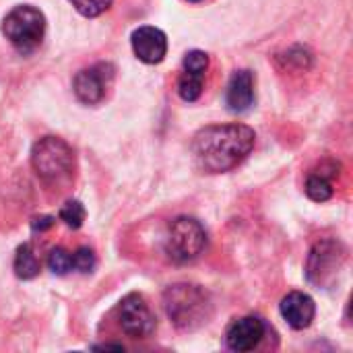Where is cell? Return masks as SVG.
Returning <instances> with one entry per match:
<instances>
[{
  "label": "cell",
  "instance_id": "ba28073f",
  "mask_svg": "<svg viewBox=\"0 0 353 353\" xmlns=\"http://www.w3.org/2000/svg\"><path fill=\"white\" fill-rule=\"evenodd\" d=\"M118 325L128 337L143 339L155 331L157 321L141 294H128L118 304Z\"/></svg>",
  "mask_w": 353,
  "mask_h": 353
},
{
  "label": "cell",
  "instance_id": "5b68a950",
  "mask_svg": "<svg viewBox=\"0 0 353 353\" xmlns=\"http://www.w3.org/2000/svg\"><path fill=\"white\" fill-rule=\"evenodd\" d=\"M207 246V232L194 217H178L170 223L165 234V254L176 265L196 261Z\"/></svg>",
  "mask_w": 353,
  "mask_h": 353
},
{
  "label": "cell",
  "instance_id": "8992f818",
  "mask_svg": "<svg viewBox=\"0 0 353 353\" xmlns=\"http://www.w3.org/2000/svg\"><path fill=\"white\" fill-rule=\"evenodd\" d=\"M345 254H347V250L339 240H333V238L319 240L310 248V254H308V261H306V277H308V281L312 285H316L319 290L329 288L337 279L339 271L343 269Z\"/></svg>",
  "mask_w": 353,
  "mask_h": 353
},
{
  "label": "cell",
  "instance_id": "2e32d148",
  "mask_svg": "<svg viewBox=\"0 0 353 353\" xmlns=\"http://www.w3.org/2000/svg\"><path fill=\"white\" fill-rule=\"evenodd\" d=\"M60 219L68 225V228H72V230H79L83 223H85V217H87V211H85V207L79 203V201H66L62 207H60Z\"/></svg>",
  "mask_w": 353,
  "mask_h": 353
},
{
  "label": "cell",
  "instance_id": "d6986e66",
  "mask_svg": "<svg viewBox=\"0 0 353 353\" xmlns=\"http://www.w3.org/2000/svg\"><path fill=\"white\" fill-rule=\"evenodd\" d=\"M97 265V259L93 254L91 248L87 246H81L74 254H72V271L81 273V275H89Z\"/></svg>",
  "mask_w": 353,
  "mask_h": 353
},
{
  "label": "cell",
  "instance_id": "30bf717a",
  "mask_svg": "<svg viewBox=\"0 0 353 353\" xmlns=\"http://www.w3.org/2000/svg\"><path fill=\"white\" fill-rule=\"evenodd\" d=\"M134 56L145 64H159L168 54V37L153 25H143L130 35Z\"/></svg>",
  "mask_w": 353,
  "mask_h": 353
},
{
  "label": "cell",
  "instance_id": "7a4b0ae2",
  "mask_svg": "<svg viewBox=\"0 0 353 353\" xmlns=\"http://www.w3.org/2000/svg\"><path fill=\"white\" fill-rule=\"evenodd\" d=\"M163 308L168 319L180 331H194L209 323L213 314L211 296L194 283H176L163 292Z\"/></svg>",
  "mask_w": 353,
  "mask_h": 353
},
{
  "label": "cell",
  "instance_id": "e0dca14e",
  "mask_svg": "<svg viewBox=\"0 0 353 353\" xmlns=\"http://www.w3.org/2000/svg\"><path fill=\"white\" fill-rule=\"evenodd\" d=\"M48 269L54 275H66L72 271V254L64 248H52L48 254Z\"/></svg>",
  "mask_w": 353,
  "mask_h": 353
},
{
  "label": "cell",
  "instance_id": "44dd1931",
  "mask_svg": "<svg viewBox=\"0 0 353 353\" xmlns=\"http://www.w3.org/2000/svg\"><path fill=\"white\" fill-rule=\"evenodd\" d=\"M54 225V217H50V215H39V217H33L31 219V230L33 232H46V230H50Z\"/></svg>",
  "mask_w": 353,
  "mask_h": 353
},
{
  "label": "cell",
  "instance_id": "7402d4cb",
  "mask_svg": "<svg viewBox=\"0 0 353 353\" xmlns=\"http://www.w3.org/2000/svg\"><path fill=\"white\" fill-rule=\"evenodd\" d=\"M93 350H97V352H124V345H112V343H105V345H95Z\"/></svg>",
  "mask_w": 353,
  "mask_h": 353
},
{
  "label": "cell",
  "instance_id": "ffe728a7",
  "mask_svg": "<svg viewBox=\"0 0 353 353\" xmlns=\"http://www.w3.org/2000/svg\"><path fill=\"white\" fill-rule=\"evenodd\" d=\"M288 64H296L298 68H310L312 66V52L304 46H294L285 54Z\"/></svg>",
  "mask_w": 353,
  "mask_h": 353
},
{
  "label": "cell",
  "instance_id": "7c38bea8",
  "mask_svg": "<svg viewBox=\"0 0 353 353\" xmlns=\"http://www.w3.org/2000/svg\"><path fill=\"white\" fill-rule=\"evenodd\" d=\"M279 312L283 316V321L296 329V331H304L312 325L314 316H316V304L314 300L304 294V292H292L288 294L281 304H279Z\"/></svg>",
  "mask_w": 353,
  "mask_h": 353
},
{
  "label": "cell",
  "instance_id": "3957f363",
  "mask_svg": "<svg viewBox=\"0 0 353 353\" xmlns=\"http://www.w3.org/2000/svg\"><path fill=\"white\" fill-rule=\"evenodd\" d=\"M31 165L37 178L48 186H62L72 178L74 153L58 137H43L31 149Z\"/></svg>",
  "mask_w": 353,
  "mask_h": 353
},
{
  "label": "cell",
  "instance_id": "52a82bcc",
  "mask_svg": "<svg viewBox=\"0 0 353 353\" xmlns=\"http://www.w3.org/2000/svg\"><path fill=\"white\" fill-rule=\"evenodd\" d=\"M116 77V68L110 62H97L89 68L77 72L72 81V91L77 99L85 105H95L105 99L108 89L112 87Z\"/></svg>",
  "mask_w": 353,
  "mask_h": 353
},
{
  "label": "cell",
  "instance_id": "8fae6325",
  "mask_svg": "<svg viewBox=\"0 0 353 353\" xmlns=\"http://www.w3.org/2000/svg\"><path fill=\"white\" fill-rule=\"evenodd\" d=\"M265 331H267V327H265L263 319H259V316L238 319L230 325V329L225 333V345L232 352H252L265 339Z\"/></svg>",
  "mask_w": 353,
  "mask_h": 353
},
{
  "label": "cell",
  "instance_id": "6da1fadb",
  "mask_svg": "<svg viewBox=\"0 0 353 353\" xmlns=\"http://www.w3.org/2000/svg\"><path fill=\"white\" fill-rule=\"evenodd\" d=\"M254 139V130L246 124L205 126L192 139V157L207 174L230 172L250 155Z\"/></svg>",
  "mask_w": 353,
  "mask_h": 353
},
{
  "label": "cell",
  "instance_id": "277c9868",
  "mask_svg": "<svg viewBox=\"0 0 353 353\" xmlns=\"http://www.w3.org/2000/svg\"><path fill=\"white\" fill-rule=\"evenodd\" d=\"M2 35L19 54L35 52L46 35V17L31 4L14 6L2 19Z\"/></svg>",
  "mask_w": 353,
  "mask_h": 353
},
{
  "label": "cell",
  "instance_id": "4fadbf2b",
  "mask_svg": "<svg viewBox=\"0 0 353 353\" xmlns=\"http://www.w3.org/2000/svg\"><path fill=\"white\" fill-rule=\"evenodd\" d=\"M254 74L252 70H236L225 89V105L230 112L242 114L254 105Z\"/></svg>",
  "mask_w": 353,
  "mask_h": 353
},
{
  "label": "cell",
  "instance_id": "9a60e30c",
  "mask_svg": "<svg viewBox=\"0 0 353 353\" xmlns=\"http://www.w3.org/2000/svg\"><path fill=\"white\" fill-rule=\"evenodd\" d=\"M335 188H333V182L329 176L316 172V174H310L308 180H306V194L308 199H312L314 203H325L333 196Z\"/></svg>",
  "mask_w": 353,
  "mask_h": 353
},
{
  "label": "cell",
  "instance_id": "9c48e42d",
  "mask_svg": "<svg viewBox=\"0 0 353 353\" xmlns=\"http://www.w3.org/2000/svg\"><path fill=\"white\" fill-rule=\"evenodd\" d=\"M207 68H209V56L203 50H190L184 56L182 72L178 79V95L184 101L190 103V101H196L201 97Z\"/></svg>",
  "mask_w": 353,
  "mask_h": 353
},
{
  "label": "cell",
  "instance_id": "ac0fdd59",
  "mask_svg": "<svg viewBox=\"0 0 353 353\" xmlns=\"http://www.w3.org/2000/svg\"><path fill=\"white\" fill-rule=\"evenodd\" d=\"M68 2L74 6V10H77L79 14L93 19V17L103 14V12L112 6L114 0H68Z\"/></svg>",
  "mask_w": 353,
  "mask_h": 353
},
{
  "label": "cell",
  "instance_id": "5bb4252c",
  "mask_svg": "<svg viewBox=\"0 0 353 353\" xmlns=\"http://www.w3.org/2000/svg\"><path fill=\"white\" fill-rule=\"evenodd\" d=\"M12 269H14V275L23 281H29V279H35L41 271V265H39V259L33 250V246L27 242V244H21L17 248V254H14V263H12Z\"/></svg>",
  "mask_w": 353,
  "mask_h": 353
},
{
  "label": "cell",
  "instance_id": "603a6c76",
  "mask_svg": "<svg viewBox=\"0 0 353 353\" xmlns=\"http://www.w3.org/2000/svg\"><path fill=\"white\" fill-rule=\"evenodd\" d=\"M188 2H201V0H188Z\"/></svg>",
  "mask_w": 353,
  "mask_h": 353
}]
</instances>
